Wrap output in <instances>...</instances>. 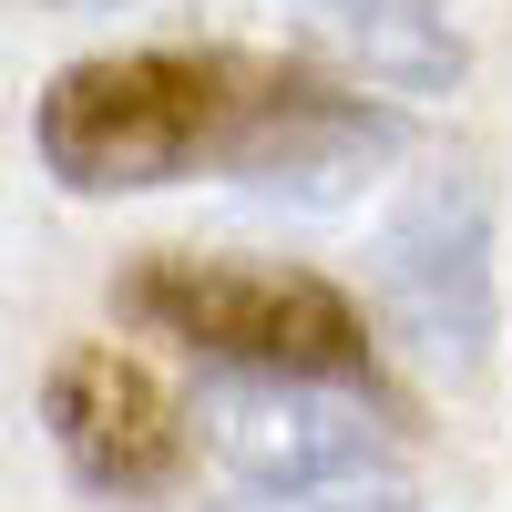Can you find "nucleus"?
<instances>
[{"label": "nucleus", "instance_id": "1", "mask_svg": "<svg viewBox=\"0 0 512 512\" xmlns=\"http://www.w3.org/2000/svg\"><path fill=\"white\" fill-rule=\"evenodd\" d=\"M246 52H93L41 93V164L72 195H144L216 175L246 113Z\"/></svg>", "mask_w": 512, "mask_h": 512}, {"label": "nucleus", "instance_id": "2", "mask_svg": "<svg viewBox=\"0 0 512 512\" xmlns=\"http://www.w3.org/2000/svg\"><path fill=\"white\" fill-rule=\"evenodd\" d=\"M123 308L164 338H185V349H205L216 369L349 379L369 359L359 297H338L308 267H256V256H144L123 277Z\"/></svg>", "mask_w": 512, "mask_h": 512}, {"label": "nucleus", "instance_id": "3", "mask_svg": "<svg viewBox=\"0 0 512 512\" xmlns=\"http://www.w3.org/2000/svg\"><path fill=\"white\" fill-rule=\"evenodd\" d=\"M369 297L390 338H410L431 369H482L492 349V195L472 175H431L369 256Z\"/></svg>", "mask_w": 512, "mask_h": 512}, {"label": "nucleus", "instance_id": "4", "mask_svg": "<svg viewBox=\"0 0 512 512\" xmlns=\"http://www.w3.org/2000/svg\"><path fill=\"white\" fill-rule=\"evenodd\" d=\"M390 154H400V123L379 113V103L338 93V82H318V72L256 62L246 113H236V134H226V154H216V175L246 185V195H277V205L328 216V205H349Z\"/></svg>", "mask_w": 512, "mask_h": 512}, {"label": "nucleus", "instance_id": "5", "mask_svg": "<svg viewBox=\"0 0 512 512\" xmlns=\"http://www.w3.org/2000/svg\"><path fill=\"white\" fill-rule=\"evenodd\" d=\"M41 420H52L62 461L93 492H164L185 472V410H175V390H164L144 359L103 349V338H82V349L52 359Z\"/></svg>", "mask_w": 512, "mask_h": 512}, {"label": "nucleus", "instance_id": "6", "mask_svg": "<svg viewBox=\"0 0 512 512\" xmlns=\"http://www.w3.org/2000/svg\"><path fill=\"white\" fill-rule=\"evenodd\" d=\"M205 441L236 461V482H338V472H379V420L359 400H338L328 379H267V369H226L205 390Z\"/></svg>", "mask_w": 512, "mask_h": 512}, {"label": "nucleus", "instance_id": "7", "mask_svg": "<svg viewBox=\"0 0 512 512\" xmlns=\"http://www.w3.org/2000/svg\"><path fill=\"white\" fill-rule=\"evenodd\" d=\"M308 31L359 82L410 93V103H441V93H461V72H472V52H461L441 0H308Z\"/></svg>", "mask_w": 512, "mask_h": 512}, {"label": "nucleus", "instance_id": "8", "mask_svg": "<svg viewBox=\"0 0 512 512\" xmlns=\"http://www.w3.org/2000/svg\"><path fill=\"white\" fill-rule=\"evenodd\" d=\"M216 512H420V492L400 461H379V472H338V482H236Z\"/></svg>", "mask_w": 512, "mask_h": 512}]
</instances>
